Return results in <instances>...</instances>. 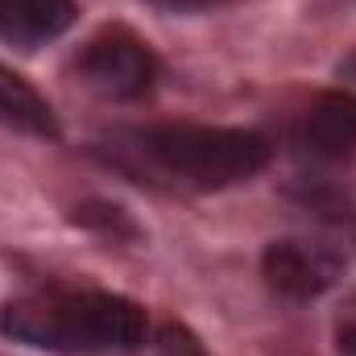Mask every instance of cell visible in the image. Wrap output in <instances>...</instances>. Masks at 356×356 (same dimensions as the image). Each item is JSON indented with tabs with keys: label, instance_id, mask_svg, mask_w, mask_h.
<instances>
[{
	"label": "cell",
	"instance_id": "1",
	"mask_svg": "<svg viewBox=\"0 0 356 356\" xmlns=\"http://www.w3.org/2000/svg\"><path fill=\"white\" fill-rule=\"evenodd\" d=\"M0 332L58 356H133L149 336V319L133 298L108 290H38L0 311Z\"/></svg>",
	"mask_w": 356,
	"mask_h": 356
},
{
	"label": "cell",
	"instance_id": "2",
	"mask_svg": "<svg viewBox=\"0 0 356 356\" xmlns=\"http://www.w3.org/2000/svg\"><path fill=\"white\" fill-rule=\"evenodd\" d=\"M141 154L182 186L220 191L253 178L269 162L261 133L220 129V124H154L137 137Z\"/></svg>",
	"mask_w": 356,
	"mask_h": 356
},
{
	"label": "cell",
	"instance_id": "3",
	"mask_svg": "<svg viewBox=\"0 0 356 356\" xmlns=\"http://www.w3.org/2000/svg\"><path fill=\"white\" fill-rule=\"evenodd\" d=\"M75 75L104 99H141L158 79V58L133 29L104 25L79 50Z\"/></svg>",
	"mask_w": 356,
	"mask_h": 356
},
{
	"label": "cell",
	"instance_id": "4",
	"mask_svg": "<svg viewBox=\"0 0 356 356\" xmlns=\"http://www.w3.org/2000/svg\"><path fill=\"white\" fill-rule=\"evenodd\" d=\"M261 273H266L269 290L282 294V298H294V302H307V298H319L327 294L340 273L344 261L340 253L323 249V245H307V241H273L261 257Z\"/></svg>",
	"mask_w": 356,
	"mask_h": 356
},
{
	"label": "cell",
	"instance_id": "5",
	"mask_svg": "<svg viewBox=\"0 0 356 356\" xmlns=\"http://www.w3.org/2000/svg\"><path fill=\"white\" fill-rule=\"evenodd\" d=\"M298 145L319 162H348L356 154V95L323 91L311 99L298 124Z\"/></svg>",
	"mask_w": 356,
	"mask_h": 356
},
{
	"label": "cell",
	"instance_id": "6",
	"mask_svg": "<svg viewBox=\"0 0 356 356\" xmlns=\"http://www.w3.org/2000/svg\"><path fill=\"white\" fill-rule=\"evenodd\" d=\"M75 21V0H0V33L21 46H42L67 33Z\"/></svg>",
	"mask_w": 356,
	"mask_h": 356
},
{
	"label": "cell",
	"instance_id": "7",
	"mask_svg": "<svg viewBox=\"0 0 356 356\" xmlns=\"http://www.w3.org/2000/svg\"><path fill=\"white\" fill-rule=\"evenodd\" d=\"M0 120L29 137H58V116H54L50 99L29 79L8 71L4 63H0Z\"/></svg>",
	"mask_w": 356,
	"mask_h": 356
},
{
	"label": "cell",
	"instance_id": "8",
	"mask_svg": "<svg viewBox=\"0 0 356 356\" xmlns=\"http://www.w3.org/2000/svg\"><path fill=\"white\" fill-rule=\"evenodd\" d=\"M154 8H166V13H211L220 4H232V0H145Z\"/></svg>",
	"mask_w": 356,
	"mask_h": 356
},
{
	"label": "cell",
	"instance_id": "9",
	"mask_svg": "<svg viewBox=\"0 0 356 356\" xmlns=\"http://www.w3.org/2000/svg\"><path fill=\"white\" fill-rule=\"evenodd\" d=\"M336 348L344 356H356V311L340 319V327H336Z\"/></svg>",
	"mask_w": 356,
	"mask_h": 356
}]
</instances>
